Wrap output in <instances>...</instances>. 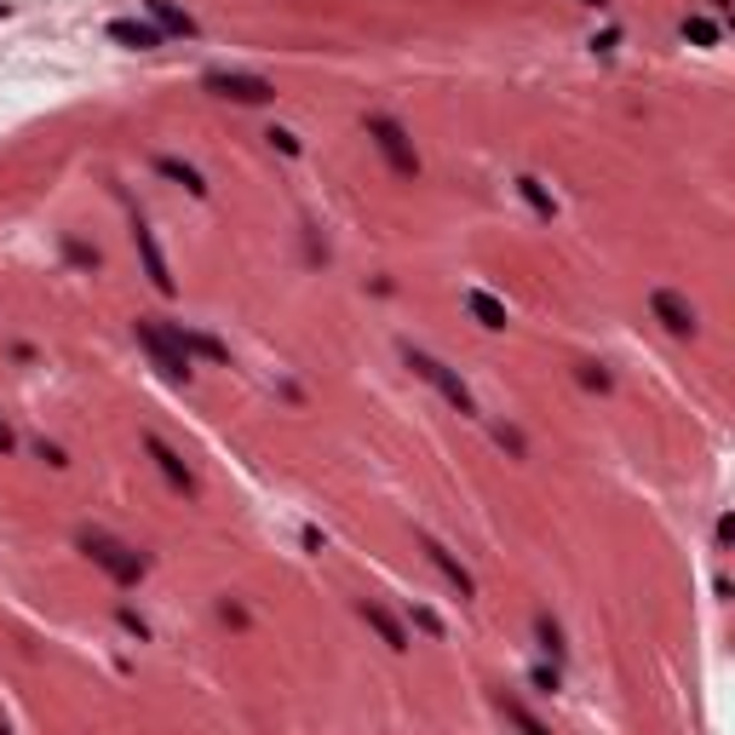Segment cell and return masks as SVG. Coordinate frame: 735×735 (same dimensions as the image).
I'll list each match as a JSON object with an SVG mask.
<instances>
[{"label":"cell","instance_id":"2","mask_svg":"<svg viewBox=\"0 0 735 735\" xmlns=\"http://www.w3.org/2000/svg\"><path fill=\"white\" fill-rule=\"evenodd\" d=\"M133 339L144 345V357H150L161 368V379H172V386H185V379L196 374V363H190V350L179 345V328H172V322H161V316H133Z\"/></svg>","mask_w":735,"mask_h":735},{"label":"cell","instance_id":"26","mask_svg":"<svg viewBox=\"0 0 735 735\" xmlns=\"http://www.w3.org/2000/svg\"><path fill=\"white\" fill-rule=\"evenodd\" d=\"M115 621H122V627H127L133 638H150V621H144L138 609H115Z\"/></svg>","mask_w":735,"mask_h":735},{"label":"cell","instance_id":"3","mask_svg":"<svg viewBox=\"0 0 735 735\" xmlns=\"http://www.w3.org/2000/svg\"><path fill=\"white\" fill-rule=\"evenodd\" d=\"M402 363L414 368V374L426 379V386L454 408V414H472V420H477V397H472V386H465V379H460L449 363H437L431 350H414V345H402Z\"/></svg>","mask_w":735,"mask_h":735},{"label":"cell","instance_id":"5","mask_svg":"<svg viewBox=\"0 0 735 735\" xmlns=\"http://www.w3.org/2000/svg\"><path fill=\"white\" fill-rule=\"evenodd\" d=\"M201 86H208L213 98H224V104H276V81L253 75V70H208Z\"/></svg>","mask_w":735,"mask_h":735},{"label":"cell","instance_id":"29","mask_svg":"<svg viewBox=\"0 0 735 735\" xmlns=\"http://www.w3.org/2000/svg\"><path fill=\"white\" fill-rule=\"evenodd\" d=\"M729 535H735V517H729V512H724V517H718V523H713V540H718V552H724V546H729Z\"/></svg>","mask_w":735,"mask_h":735},{"label":"cell","instance_id":"25","mask_svg":"<svg viewBox=\"0 0 735 735\" xmlns=\"http://www.w3.org/2000/svg\"><path fill=\"white\" fill-rule=\"evenodd\" d=\"M528 684H535L540 695H552L557 684H564V672H557V666H535V672H528Z\"/></svg>","mask_w":735,"mask_h":735},{"label":"cell","instance_id":"20","mask_svg":"<svg viewBox=\"0 0 735 735\" xmlns=\"http://www.w3.org/2000/svg\"><path fill=\"white\" fill-rule=\"evenodd\" d=\"M684 41H695V46H718V23H713V18H684Z\"/></svg>","mask_w":735,"mask_h":735},{"label":"cell","instance_id":"23","mask_svg":"<svg viewBox=\"0 0 735 735\" xmlns=\"http://www.w3.org/2000/svg\"><path fill=\"white\" fill-rule=\"evenodd\" d=\"M494 443L506 449V454H517V460L528 454V443H523V431H517V426H494Z\"/></svg>","mask_w":735,"mask_h":735},{"label":"cell","instance_id":"22","mask_svg":"<svg viewBox=\"0 0 735 735\" xmlns=\"http://www.w3.org/2000/svg\"><path fill=\"white\" fill-rule=\"evenodd\" d=\"M408 615H414V627H420V632H431V638H443V632H449V627H443V615H437V609H426V603H414Z\"/></svg>","mask_w":735,"mask_h":735},{"label":"cell","instance_id":"27","mask_svg":"<svg viewBox=\"0 0 735 735\" xmlns=\"http://www.w3.org/2000/svg\"><path fill=\"white\" fill-rule=\"evenodd\" d=\"M35 454H41L46 465H57V472H64V465H70V454H64V449H57V443H46V437H41V443H35Z\"/></svg>","mask_w":735,"mask_h":735},{"label":"cell","instance_id":"8","mask_svg":"<svg viewBox=\"0 0 735 735\" xmlns=\"http://www.w3.org/2000/svg\"><path fill=\"white\" fill-rule=\"evenodd\" d=\"M133 248H138V264H144V276H150L156 293H179V282H172V271H167V253L156 242V230L144 224V219L133 224Z\"/></svg>","mask_w":735,"mask_h":735},{"label":"cell","instance_id":"7","mask_svg":"<svg viewBox=\"0 0 735 735\" xmlns=\"http://www.w3.org/2000/svg\"><path fill=\"white\" fill-rule=\"evenodd\" d=\"M144 454H150V460H156V472L167 477V489H172V494H185V500H190V494L201 489V483H196V472H190V460H185L179 449H172V443H167V437H156V431H144Z\"/></svg>","mask_w":735,"mask_h":735},{"label":"cell","instance_id":"19","mask_svg":"<svg viewBox=\"0 0 735 735\" xmlns=\"http://www.w3.org/2000/svg\"><path fill=\"white\" fill-rule=\"evenodd\" d=\"M64 259L75 264V271H98V264H104V253L93 242H81V237H64Z\"/></svg>","mask_w":735,"mask_h":735},{"label":"cell","instance_id":"31","mask_svg":"<svg viewBox=\"0 0 735 735\" xmlns=\"http://www.w3.org/2000/svg\"><path fill=\"white\" fill-rule=\"evenodd\" d=\"M7 18H12V7H0V23H7Z\"/></svg>","mask_w":735,"mask_h":735},{"label":"cell","instance_id":"16","mask_svg":"<svg viewBox=\"0 0 735 735\" xmlns=\"http://www.w3.org/2000/svg\"><path fill=\"white\" fill-rule=\"evenodd\" d=\"M535 643H540V650L552 655V666H564V661H569V643H564V627H557V621H552V615H535Z\"/></svg>","mask_w":735,"mask_h":735},{"label":"cell","instance_id":"30","mask_svg":"<svg viewBox=\"0 0 735 735\" xmlns=\"http://www.w3.org/2000/svg\"><path fill=\"white\" fill-rule=\"evenodd\" d=\"M12 449H18V437H12V426H7V420H0V454H12Z\"/></svg>","mask_w":735,"mask_h":735},{"label":"cell","instance_id":"6","mask_svg":"<svg viewBox=\"0 0 735 735\" xmlns=\"http://www.w3.org/2000/svg\"><path fill=\"white\" fill-rule=\"evenodd\" d=\"M650 316L661 322L666 334H679V339H695V328H701L690 293H679V287H655V293H650Z\"/></svg>","mask_w":735,"mask_h":735},{"label":"cell","instance_id":"14","mask_svg":"<svg viewBox=\"0 0 735 735\" xmlns=\"http://www.w3.org/2000/svg\"><path fill=\"white\" fill-rule=\"evenodd\" d=\"M156 172L167 185H179V190H190L196 201H208V179H201V167H190L185 156H156Z\"/></svg>","mask_w":735,"mask_h":735},{"label":"cell","instance_id":"1","mask_svg":"<svg viewBox=\"0 0 735 735\" xmlns=\"http://www.w3.org/2000/svg\"><path fill=\"white\" fill-rule=\"evenodd\" d=\"M75 546H81L86 557H93V564H98L115 586H138L144 575H150V557H144L138 546H127V540H115L109 528H81Z\"/></svg>","mask_w":735,"mask_h":735},{"label":"cell","instance_id":"10","mask_svg":"<svg viewBox=\"0 0 735 735\" xmlns=\"http://www.w3.org/2000/svg\"><path fill=\"white\" fill-rule=\"evenodd\" d=\"M104 35H109L115 46H127V52H156V46L167 41L150 18H109V23H104Z\"/></svg>","mask_w":735,"mask_h":735},{"label":"cell","instance_id":"28","mask_svg":"<svg viewBox=\"0 0 735 735\" xmlns=\"http://www.w3.org/2000/svg\"><path fill=\"white\" fill-rule=\"evenodd\" d=\"M219 621H230V627H248V609L224 598V603H219Z\"/></svg>","mask_w":735,"mask_h":735},{"label":"cell","instance_id":"32","mask_svg":"<svg viewBox=\"0 0 735 735\" xmlns=\"http://www.w3.org/2000/svg\"><path fill=\"white\" fill-rule=\"evenodd\" d=\"M580 7H603V0H580Z\"/></svg>","mask_w":735,"mask_h":735},{"label":"cell","instance_id":"21","mask_svg":"<svg viewBox=\"0 0 735 735\" xmlns=\"http://www.w3.org/2000/svg\"><path fill=\"white\" fill-rule=\"evenodd\" d=\"M580 386H592V391H609L615 386V374L603 363H580Z\"/></svg>","mask_w":735,"mask_h":735},{"label":"cell","instance_id":"15","mask_svg":"<svg viewBox=\"0 0 735 735\" xmlns=\"http://www.w3.org/2000/svg\"><path fill=\"white\" fill-rule=\"evenodd\" d=\"M179 328V345L190 350V357H201V363H213V368H224L230 363V345L224 339H213V334H201V328H185V322H172Z\"/></svg>","mask_w":735,"mask_h":735},{"label":"cell","instance_id":"9","mask_svg":"<svg viewBox=\"0 0 735 735\" xmlns=\"http://www.w3.org/2000/svg\"><path fill=\"white\" fill-rule=\"evenodd\" d=\"M420 552L431 557V569H437V575H443V580L454 586V592H460V598H477V580H472V569H465V564H460V557H454V552H449L443 540H437V535H426V528H420Z\"/></svg>","mask_w":735,"mask_h":735},{"label":"cell","instance_id":"18","mask_svg":"<svg viewBox=\"0 0 735 735\" xmlns=\"http://www.w3.org/2000/svg\"><path fill=\"white\" fill-rule=\"evenodd\" d=\"M517 196H523V201H528V208H535L540 219H552V213H557V201H552V190H546L540 179H528V172H523V179H517Z\"/></svg>","mask_w":735,"mask_h":735},{"label":"cell","instance_id":"24","mask_svg":"<svg viewBox=\"0 0 735 735\" xmlns=\"http://www.w3.org/2000/svg\"><path fill=\"white\" fill-rule=\"evenodd\" d=\"M264 138H271V150H282V156H300V150H305V144H300V133H287V127H271Z\"/></svg>","mask_w":735,"mask_h":735},{"label":"cell","instance_id":"17","mask_svg":"<svg viewBox=\"0 0 735 735\" xmlns=\"http://www.w3.org/2000/svg\"><path fill=\"white\" fill-rule=\"evenodd\" d=\"M500 718H506V724H517V729H528V735H546V729H552L540 713H528L523 701H512V695H500Z\"/></svg>","mask_w":735,"mask_h":735},{"label":"cell","instance_id":"13","mask_svg":"<svg viewBox=\"0 0 735 735\" xmlns=\"http://www.w3.org/2000/svg\"><path fill=\"white\" fill-rule=\"evenodd\" d=\"M465 316H472L477 328H489V334H500V328L512 322V316H506V305H500L489 287H465Z\"/></svg>","mask_w":735,"mask_h":735},{"label":"cell","instance_id":"4","mask_svg":"<svg viewBox=\"0 0 735 735\" xmlns=\"http://www.w3.org/2000/svg\"><path fill=\"white\" fill-rule=\"evenodd\" d=\"M368 138H374V150L386 156V167L397 172V179H420V150H414V138H408V127L397 122V115H368Z\"/></svg>","mask_w":735,"mask_h":735},{"label":"cell","instance_id":"12","mask_svg":"<svg viewBox=\"0 0 735 735\" xmlns=\"http://www.w3.org/2000/svg\"><path fill=\"white\" fill-rule=\"evenodd\" d=\"M144 12H150V23L161 29V35H179V41H196L201 23L179 7V0H144Z\"/></svg>","mask_w":735,"mask_h":735},{"label":"cell","instance_id":"11","mask_svg":"<svg viewBox=\"0 0 735 735\" xmlns=\"http://www.w3.org/2000/svg\"><path fill=\"white\" fill-rule=\"evenodd\" d=\"M357 615L368 621V632H374L379 643H386V650H397V655L408 650V627H402V621H397V615H391L386 603H379V598H363V603H357Z\"/></svg>","mask_w":735,"mask_h":735}]
</instances>
